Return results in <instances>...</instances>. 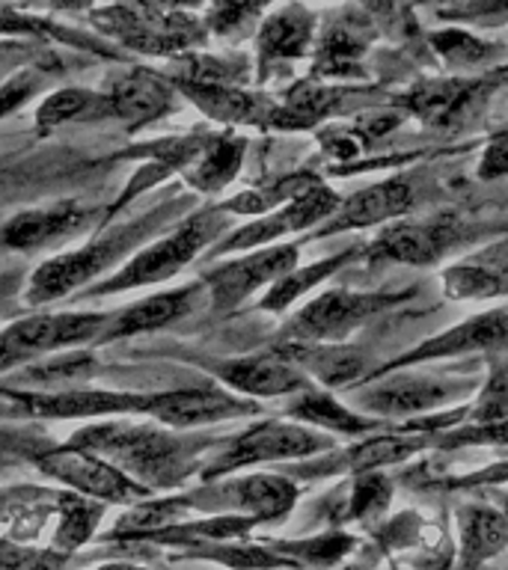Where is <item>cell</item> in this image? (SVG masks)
Returning a JSON list of instances; mask_svg holds the SVG:
<instances>
[{"label": "cell", "mask_w": 508, "mask_h": 570, "mask_svg": "<svg viewBox=\"0 0 508 570\" xmlns=\"http://www.w3.org/2000/svg\"><path fill=\"white\" fill-rule=\"evenodd\" d=\"M410 205H413V190H410L408 181H401V178L365 187V190H356V194L351 196V199H345V203H339V208L333 212L336 217L324 226V235H328V232L374 226V223L399 217V214L408 212Z\"/></svg>", "instance_id": "d6986e66"}, {"label": "cell", "mask_w": 508, "mask_h": 570, "mask_svg": "<svg viewBox=\"0 0 508 570\" xmlns=\"http://www.w3.org/2000/svg\"><path fill=\"white\" fill-rule=\"evenodd\" d=\"M223 229V217L217 212H203L185 220L182 226L169 232L167 238L155 240L146 249H140L137 256L128 258V265L123 271H116L110 279L96 285L89 294H114L128 292L137 285H152L173 279L190 258L199 256V249L208 240L217 238V232Z\"/></svg>", "instance_id": "3957f363"}, {"label": "cell", "mask_w": 508, "mask_h": 570, "mask_svg": "<svg viewBox=\"0 0 508 570\" xmlns=\"http://www.w3.org/2000/svg\"><path fill=\"white\" fill-rule=\"evenodd\" d=\"M36 51L33 48H27L21 42H0V71L12 69L18 62H27L33 60Z\"/></svg>", "instance_id": "c3c4849f"}, {"label": "cell", "mask_w": 508, "mask_h": 570, "mask_svg": "<svg viewBox=\"0 0 508 570\" xmlns=\"http://www.w3.org/2000/svg\"><path fill=\"white\" fill-rule=\"evenodd\" d=\"M214 374L226 386L244 395H289L306 390V377L297 365L283 354H256L244 360L214 365Z\"/></svg>", "instance_id": "9a60e30c"}, {"label": "cell", "mask_w": 508, "mask_h": 570, "mask_svg": "<svg viewBox=\"0 0 508 570\" xmlns=\"http://www.w3.org/2000/svg\"><path fill=\"white\" fill-rule=\"evenodd\" d=\"M98 570H146V568H134V564H105V568Z\"/></svg>", "instance_id": "f907efd6"}, {"label": "cell", "mask_w": 508, "mask_h": 570, "mask_svg": "<svg viewBox=\"0 0 508 570\" xmlns=\"http://www.w3.org/2000/svg\"><path fill=\"white\" fill-rule=\"evenodd\" d=\"M21 288H25V274H21V271H7V274H0V315H7L9 306L16 303Z\"/></svg>", "instance_id": "7dc6e473"}, {"label": "cell", "mask_w": 508, "mask_h": 570, "mask_svg": "<svg viewBox=\"0 0 508 570\" xmlns=\"http://www.w3.org/2000/svg\"><path fill=\"white\" fill-rule=\"evenodd\" d=\"M267 3L271 0H217L212 7V16H208V27L214 33L229 36L241 27H247Z\"/></svg>", "instance_id": "f35d334b"}, {"label": "cell", "mask_w": 508, "mask_h": 570, "mask_svg": "<svg viewBox=\"0 0 508 570\" xmlns=\"http://www.w3.org/2000/svg\"><path fill=\"white\" fill-rule=\"evenodd\" d=\"M294 265H297V247L285 244V247L256 249V253H250L238 262L214 267L212 274L205 276V288L212 294V309L232 312L238 303L247 301L256 288L276 283L280 276L294 271Z\"/></svg>", "instance_id": "9c48e42d"}, {"label": "cell", "mask_w": 508, "mask_h": 570, "mask_svg": "<svg viewBox=\"0 0 508 570\" xmlns=\"http://www.w3.org/2000/svg\"><path fill=\"white\" fill-rule=\"evenodd\" d=\"M289 356L301 372H310L312 377H319L328 386H342V383L360 377L365 368L363 356L348 347H333V345H315V342H297L280 351Z\"/></svg>", "instance_id": "d4e9b609"}, {"label": "cell", "mask_w": 508, "mask_h": 570, "mask_svg": "<svg viewBox=\"0 0 508 570\" xmlns=\"http://www.w3.org/2000/svg\"><path fill=\"white\" fill-rule=\"evenodd\" d=\"M244 149H247V142L241 137H229V134L212 137L205 142V149L199 151V158L187 169V181L196 190H221L223 185H229L232 178L238 176Z\"/></svg>", "instance_id": "4316f807"}, {"label": "cell", "mask_w": 508, "mask_h": 570, "mask_svg": "<svg viewBox=\"0 0 508 570\" xmlns=\"http://www.w3.org/2000/svg\"><path fill=\"white\" fill-rule=\"evenodd\" d=\"M51 3L60 9H80V7H87L89 0H51Z\"/></svg>", "instance_id": "681fc988"}, {"label": "cell", "mask_w": 508, "mask_h": 570, "mask_svg": "<svg viewBox=\"0 0 508 570\" xmlns=\"http://www.w3.org/2000/svg\"><path fill=\"white\" fill-rule=\"evenodd\" d=\"M481 89H485V83H479V80H428L404 96V107L410 114H417L422 122L449 125L458 122L467 114V107L479 98Z\"/></svg>", "instance_id": "ffe728a7"}, {"label": "cell", "mask_w": 508, "mask_h": 570, "mask_svg": "<svg viewBox=\"0 0 508 570\" xmlns=\"http://www.w3.org/2000/svg\"><path fill=\"white\" fill-rule=\"evenodd\" d=\"M330 440L312 434L301 425H289V422H262V425L250 428L241 436H235L226 449L221 452L217 461L205 466V479H217L223 472L241 470L250 463L265 461H289V458H306L321 449H328Z\"/></svg>", "instance_id": "52a82bcc"}, {"label": "cell", "mask_w": 508, "mask_h": 570, "mask_svg": "<svg viewBox=\"0 0 508 570\" xmlns=\"http://www.w3.org/2000/svg\"><path fill=\"white\" fill-rule=\"evenodd\" d=\"M481 178H502L508 176V131L497 134L490 146L481 155V167H479Z\"/></svg>", "instance_id": "ee69618b"}, {"label": "cell", "mask_w": 508, "mask_h": 570, "mask_svg": "<svg viewBox=\"0 0 508 570\" xmlns=\"http://www.w3.org/2000/svg\"><path fill=\"white\" fill-rule=\"evenodd\" d=\"M455 395V386L437 383L431 377H399V381L381 383L363 395V404L383 416H408L422 410L443 404Z\"/></svg>", "instance_id": "44dd1931"}, {"label": "cell", "mask_w": 508, "mask_h": 570, "mask_svg": "<svg viewBox=\"0 0 508 570\" xmlns=\"http://www.w3.org/2000/svg\"><path fill=\"white\" fill-rule=\"evenodd\" d=\"M152 395L140 392H107V390H0V404L7 413L33 419H89L110 413H146Z\"/></svg>", "instance_id": "5b68a950"}, {"label": "cell", "mask_w": 508, "mask_h": 570, "mask_svg": "<svg viewBox=\"0 0 508 570\" xmlns=\"http://www.w3.org/2000/svg\"><path fill=\"white\" fill-rule=\"evenodd\" d=\"M178 87L185 89L187 98L199 105L203 114L221 122H271L276 107L262 96H250L241 89L223 87V83H187L178 80Z\"/></svg>", "instance_id": "7402d4cb"}, {"label": "cell", "mask_w": 508, "mask_h": 570, "mask_svg": "<svg viewBox=\"0 0 508 570\" xmlns=\"http://www.w3.org/2000/svg\"><path fill=\"white\" fill-rule=\"evenodd\" d=\"M502 345H508V309H497L488 312V315H476V318L463 321V324L452 327L443 336L428 338L419 347H413L395 365L422 363V360H437V356L472 354V351H488V347Z\"/></svg>", "instance_id": "ac0fdd59"}, {"label": "cell", "mask_w": 508, "mask_h": 570, "mask_svg": "<svg viewBox=\"0 0 508 570\" xmlns=\"http://www.w3.org/2000/svg\"><path fill=\"white\" fill-rule=\"evenodd\" d=\"M351 256V253H342V256H333V258H324L319 265H310V267H301V271H289L285 276H280L274 285H271V292L265 294V301H262V309L267 312H280L285 309L289 303H294L301 294H306L312 285H319L321 279H328L333 271L342 267V262Z\"/></svg>", "instance_id": "4dcf8cb0"}, {"label": "cell", "mask_w": 508, "mask_h": 570, "mask_svg": "<svg viewBox=\"0 0 508 570\" xmlns=\"http://www.w3.org/2000/svg\"><path fill=\"white\" fill-rule=\"evenodd\" d=\"M205 502L199 508H229L232 514L250 517V520H276L292 511L297 488L283 475H247V479L229 481L221 488L199 490V497H187L190 502Z\"/></svg>", "instance_id": "4fadbf2b"}, {"label": "cell", "mask_w": 508, "mask_h": 570, "mask_svg": "<svg viewBox=\"0 0 508 570\" xmlns=\"http://www.w3.org/2000/svg\"><path fill=\"white\" fill-rule=\"evenodd\" d=\"M69 445L114 463L128 479L146 490L176 488L196 470L203 454V436H182L173 428L105 422L89 425L71 436Z\"/></svg>", "instance_id": "6da1fadb"}, {"label": "cell", "mask_w": 508, "mask_h": 570, "mask_svg": "<svg viewBox=\"0 0 508 570\" xmlns=\"http://www.w3.org/2000/svg\"><path fill=\"white\" fill-rule=\"evenodd\" d=\"M39 83H42V75L36 69L18 71L16 78H9L7 83H0V119L25 105L27 98L39 89Z\"/></svg>", "instance_id": "7bdbcfd3"}, {"label": "cell", "mask_w": 508, "mask_h": 570, "mask_svg": "<svg viewBox=\"0 0 508 570\" xmlns=\"http://www.w3.org/2000/svg\"><path fill=\"white\" fill-rule=\"evenodd\" d=\"M431 42H434L437 53L446 62H452V66H476V62L490 57V45L479 42V39H472V36L461 33V30H443Z\"/></svg>", "instance_id": "74e56055"}, {"label": "cell", "mask_w": 508, "mask_h": 570, "mask_svg": "<svg viewBox=\"0 0 508 570\" xmlns=\"http://www.w3.org/2000/svg\"><path fill=\"white\" fill-rule=\"evenodd\" d=\"M508 543V520L494 508L461 511V570H476Z\"/></svg>", "instance_id": "484cf974"}, {"label": "cell", "mask_w": 508, "mask_h": 570, "mask_svg": "<svg viewBox=\"0 0 508 570\" xmlns=\"http://www.w3.org/2000/svg\"><path fill=\"white\" fill-rule=\"evenodd\" d=\"M315 187L310 176H294L280 181L276 187H267V190H247V194L235 196L229 203L221 205V212H235V214H267L274 205H280L289 196H301L303 190Z\"/></svg>", "instance_id": "e575fe53"}, {"label": "cell", "mask_w": 508, "mask_h": 570, "mask_svg": "<svg viewBox=\"0 0 508 570\" xmlns=\"http://www.w3.org/2000/svg\"><path fill=\"white\" fill-rule=\"evenodd\" d=\"M101 30L114 33L116 39L134 51L146 53H167L176 48H190L194 42L203 39V30L196 27L187 16H149V12H137L128 7L101 9L92 16Z\"/></svg>", "instance_id": "30bf717a"}, {"label": "cell", "mask_w": 508, "mask_h": 570, "mask_svg": "<svg viewBox=\"0 0 508 570\" xmlns=\"http://www.w3.org/2000/svg\"><path fill=\"white\" fill-rule=\"evenodd\" d=\"M339 208V196L328 187H310V190H303L301 196H294L292 203L283 205L280 212L267 214L262 220L250 223L244 229H238L232 235L229 240H223L221 247L214 249L212 256H226V253H235V249H253L262 247L267 240L283 238L289 232H301L310 229L315 223H321L324 217Z\"/></svg>", "instance_id": "8fae6325"}, {"label": "cell", "mask_w": 508, "mask_h": 570, "mask_svg": "<svg viewBox=\"0 0 508 570\" xmlns=\"http://www.w3.org/2000/svg\"><path fill=\"white\" fill-rule=\"evenodd\" d=\"M0 33H27V36H45L53 33L51 27L42 24V21H30V18L9 16V12H0Z\"/></svg>", "instance_id": "bcb514c9"}, {"label": "cell", "mask_w": 508, "mask_h": 570, "mask_svg": "<svg viewBox=\"0 0 508 570\" xmlns=\"http://www.w3.org/2000/svg\"><path fill=\"white\" fill-rule=\"evenodd\" d=\"M506 520H508V499H506Z\"/></svg>", "instance_id": "816d5d0a"}, {"label": "cell", "mask_w": 508, "mask_h": 570, "mask_svg": "<svg viewBox=\"0 0 508 570\" xmlns=\"http://www.w3.org/2000/svg\"><path fill=\"white\" fill-rule=\"evenodd\" d=\"M36 466L45 475H53L78 493H87V497L101 499V502H146L152 493L134 479H128L123 470H116L114 463L101 461L96 454L75 449V445L39 454Z\"/></svg>", "instance_id": "ba28073f"}, {"label": "cell", "mask_w": 508, "mask_h": 570, "mask_svg": "<svg viewBox=\"0 0 508 570\" xmlns=\"http://www.w3.org/2000/svg\"><path fill=\"white\" fill-rule=\"evenodd\" d=\"M110 116L125 119L128 125L155 122L158 116L173 110V89L160 75L149 69H131L110 80L105 92Z\"/></svg>", "instance_id": "2e32d148"}, {"label": "cell", "mask_w": 508, "mask_h": 570, "mask_svg": "<svg viewBox=\"0 0 508 570\" xmlns=\"http://www.w3.org/2000/svg\"><path fill=\"white\" fill-rule=\"evenodd\" d=\"M69 556L60 550H36L21 543L0 541V570H62Z\"/></svg>", "instance_id": "8d00e7d4"}, {"label": "cell", "mask_w": 508, "mask_h": 570, "mask_svg": "<svg viewBox=\"0 0 508 570\" xmlns=\"http://www.w3.org/2000/svg\"><path fill=\"white\" fill-rule=\"evenodd\" d=\"M419 445H422V440H417V436H378V440H369V443L351 449L348 466L365 472L372 466H383V463H395L417 452Z\"/></svg>", "instance_id": "d590c367"}, {"label": "cell", "mask_w": 508, "mask_h": 570, "mask_svg": "<svg viewBox=\"0 0 508 570\" xmlns=\"http://www.w3.org/2000/svg\"><path fill=\"white\" fill-rule=\"evenodd\" d=\"M0 176H3V169H0Z\"/></svg>", "instance_id": "f5cc1de1"}, {"label": "cell", "mask_w": 508, "mask_h": 570, "mask_svg": "<svg viewBox=\"0 0 508 570\" xmlns=\"http://www.w3.org/2000/svg\"><path fill=\"white\" fill-rule=\"evenodd\" d=\"M289 413H292L294 419H301V422L330 428V431H342V434H363V431L374 428V422L356 416V413L342 407V404L330 399V395H321V392H303L301 399L289 407Z\"/></svg>", "instance_id": "f1b7e54d"}, {"label": "cell", "mask_w": 508, "mask_h": 570, "mask_svg": "<svg viewBox=\"0 0 508 570\" xmlns=\"http://www.w3.org/2000/svg\"><path fill=\"white\" fill-rule=\"evenodd\" d=\"M60 499V525L53 534V550L69 552L92 538L101 517V505L80 497H57Z\"/></svg>", "instance_id": "1f68e13d"}, {"label": "cell", "mask_w": 508, "mask_h": 570, "mask_svg": "<svg viewBox=\"0 0 508 570\" xmlns=\"http://www.w3.org/2000/svg\"><path fill=\"white\" fill-rule=\"evenodd\" d=\"M169 208H155V212L143 214L137 220L125 223L119 229L107 232L101 238H92L75 253L57 256L51 262H45L42 267H36V274L27 279L25 301L30 306H42V303L62 301L66 294L78 292L80 285H87L89 279H96L98 274H105L107 267H114L119 258H125L146 235L158 229L160 220L167 217Z\"/></svg>", "instance_id": "7a4b0ae2"}, {"label": "cell", "mask_w": 508, "mask_h": 570, "mask_svg": "<svg viewBox=\"0 0 508 570\" xmlns=\"http://www.w3.org/2000/svg\"><path fill=\"white\" fill-rule=\"evenodd\" d=\"M348 550H351V538H345V534H324V538H312V541L303 543H283V547H280V552L289 556V559H292V556H301V559L310 561V564H333V561L342 559Z\"/></svg>", "instance_id": "60d3db41"}, {"label": "cell", "mask_w": 508, "mask_h": 570, "mask_svg": "<svg viewBox=\"0 0 508 570\" xmlns=\"http://www.w3.org/2000/svg\"><path fill=\"white\" fill-rule=\"evenodd\" d=\"M208 292L205 283L185 285V288H173L167 294H152L146 301L134 303L123 315H114L110 324L101 333V342H114V338L137 336V333H152V330L169 327L178 318H185L203 303V294Z\"/></svg>", "instance_id": "5bb4252c"}, {"label": "cell", "mask_w": 508, "mask_h": 570, "mask_svg": "<svg viewBox=\"0 0 508 570\" xmlns=\"http://www.w3.org/2000/svg\"><path fill=\"white\" fill-rule=\"evenodd\" d=\"M446 235L443 226H410L399 223L374 240L369 256L378 262H401V265H431L437 256H443Z\"/></svg>", "instance_id": "603a6c76"}, {"label": "cell", "mask_w": 508, "mask_h": 570, "mask_svg": "<svg viewBox=\"0 0 508 570\" xmlns=\"http://www.w3.org/2000/svg\"><path fill=\"white\" fill-rule=\"evenodd\" d=\"M114 315L105 312H53L16 321L0 333V372L39 360L62 347H75L89 338H101Z\"/></svg>", "instance_id": "277c9868"}, {"label": "cell", "mask_w": 508, "mask_h": 570, "mask_svg": "<svg viewBox=\"0 0 508 570\" xmlns=\"http://www.w3.org/2000/svg\"><path fill=\"white\" fill-rule=\"evenodd\" d=\"M502 288L497 274L485 267H452L446 271V292L452 297H490Z\"/></svg>", "instance_id": "ab89813d"}, {"label": "cell", "mask_w": 508, "mask_h": 570, "mask_svg": "<svg viewBox=\"0 0 508 570\" xmlns=\"http://www.w3.org/2000/svg\"><path fill=\"white\" fill-rule=\"evenodd\" d=\"M363 36L356 33L354 27H333L321 39L315 71L319 75H356L360 71L356 57L363 53Z\"/></svg>", "instance_id": "d6a6232c"}, {"label": "cell", "mask_w": 508, "mask_h": 570, "mask_svg": "<svg viewBox=\"0 0 508 570\" xmlns=\"http://www.w3.org/2000/svg\"><path fill=\"white\" fill-rule=\"evenodd\" d=\"M87 116H92V119H107L110 116L107 98L78 87L57 89L36 110V128H39V134H48L53 128H60V125L71 122V119H87Z\"/></svg>", "instance_id": "83f0119b"}, {"label": "cell", "mask_w": 508, "mask_h": 570, "mask_svg": "<svg viewBox=\"0 0 508 570\" xmlns=\"http://www.w3.org/2000/svg\"><path fill=\"white\" fill-rule=\"evenodd\" d=\"M89 212L78 203H57L48 208H30L18 212L12 220L3 226L0 240L9 249H39L51 240L80 232L87 226Z\"/></svg>", "instance_id": "e0dca14e"}, {"label": "cell", "mask_w": 508, "mask_h": 570, "mask_svg": "<svg viewBox=\"0 0 508 570\" xmlns=\"http://www.w3.org/2000/svg\"><path fill=\"white\" fill-rule=\"evenodd\" d=\"M392 497V484L383 475L365 472L360 475L351 493V517H374L387 508Z\"/></svg>", "instance_id": "b9f144b4"}, {"label": "cell", "mask_w": 508, "mask_h": 570, "mask_svg": "<svg viewBox=\"0 0 508 570\" xmlns=\"http://www.w3.org/2000/svg\"><path fill=\"white\" fill-rule=\"evenodd\" d=\"M312 30H315V18L301 3H292V7L274 12L258 30L262 62L294 60V57L306 53L312 42Z\"/></svg>", "instance_id": "cb8c5ba5"}, {"label": "cell", "mask_w": 508, "mask_h": 570, "mask_svg": "<svg viewBox=\"0 0 508 570\" xmlns=\"http://www.w3.org/2000/svg\"><path fill=\"white\" fill-rule=\"evenodd\" d=\"M395 301H401V294L328 292L315 297L310 306H303L292 318V324L285 327V333H289V338H297V342L328 345V342L348 336L365 318H372L374 312L387 309Z\"/></svg>", "instance_id": "8992f818"}, {"label": "cell", "mask_w": 508, "mask_h": 570, "mask_svg": "<svg viewBox=\"0 0 508 570\" xmlns=\"http://www.w3.org/2000/svg\"><path fill=\"white\" fill-rule=\"evenodd\" d=\"M96 368H98L96 356H89V354L53 356V360H48V363L25 368V372H21V381L33 383V386H42V390H33V392H45V390L62 392V390H71L75 383L92 377Z\"/></svg>", "instance_id": "f546056e"}, {"label": "cell", "mask_w": 508, "mask_h": 570, "mask_svg": "<svg viewBox=\"0 0 508 570\" xmlns=\"http://www.w3.org/2000/svg\"><path fill=\"white\" fill-rule=\"evenodd\" d=\"M203 559L221 561L235 570H274L294 568V561L271 547H253V543H235V547H214V550H199Z\"/></svg>", "instance_id": "836d02e7"}, {"label": "cell", "mask_w": 508, "mask_h": 570, "mask_svg": "<svg viewBox=\"0 0 508 570\" xmlns=\"http://www.w3.org/2000/svg\"><path fill=\"white\" fill-rule=\"evenodd\" d=\"M203 0H123L119 7L137 9V12H149V16H173L178 9L199 7Z\"/></svg>", "instance_id": "f6af8a7d"}, {"label": "cell", "mask_w": 508, "mask_h": 570, "mask_svg": "<svg viewBox=\"0 0 508 570\" xmlns=\"http://www.w3.org/2000/svg\"><path fill=\"white\" fill-rule=\"evenodd\" d=\"M256 410V404L235 399L229 392L214 390V386H194V390H173L152 395L146 413L158 419L160 425L182 431V428L208 425V422H223V419L250 416Z\"/></svg>", "instance_id": "7c38bea8"}]
</instances>
